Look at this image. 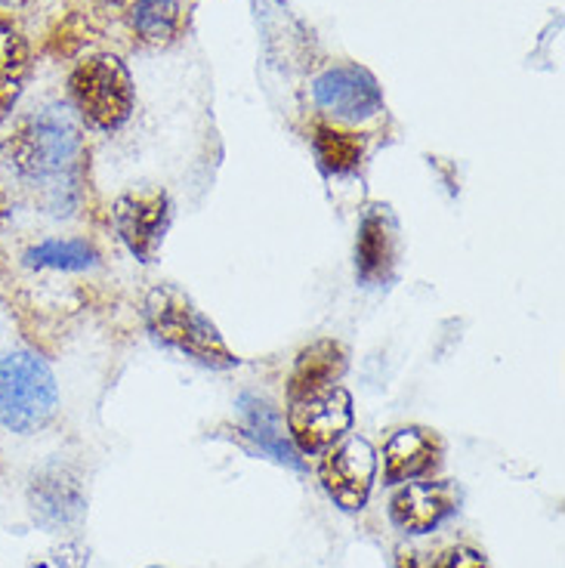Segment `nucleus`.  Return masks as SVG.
<instances>
[{
  "label": "nucleus",
  "mask_w": 565,
  "mask_h": 568,
  "mask_svg": "<svg viewBox=\"0 0 565 568\" xmlns=\"http://www.w3.org/2000/svg\"><path fill=\"white\" fill-rule=\"evenodd\" d=\"M180 19L183 13L176 0H137L128 13L133 34L149 47H168L180 31Z\"/></svg>",
  "instance_id": "nucleus-16"
},
{
  "label": "nucleus",
  "mask_w": 565,
  "mask_h": 568,
  "mask_svg": "<svg viewBox=\"0 0 565 568\" xmlns=\"http://www.w3.org/2000/svg\"><path fill=\"white\" fill-rule=\"evenodd\" d=\"M353 426V398L343 386H327L310 396L291 398L287 429L303 455H319L334 448Z\"/></svg>",
  "instance_id": "nucleus-5"
},
{
  "label": "nucleus",
  "mask_w": 565,
  "mask_h": 568,
  "mask_svg": "<svg viewBox=\"0 0 565 568\" xmlns=\"http://www.w3.org/2000/svg\"><path fill=\"white\" fill-rule=\"evenodd\" d=\"M26 78H29V43L13 26L0 22V121L13 112Z\"/></svg>",
  "instance_id": "nucleus-15"
},
{
  "label": "nucleus",
  "mask_w": 565,
  "mask_h": 568,
  "mask_svg": "<svg viewBox=\"0 0 565 568\" xmlns=\"http://www.w3.org/2000/svg\"><path fill=\"white\" fill-rule=\"evenodd\" d=\"M149 568H161V566H149Z\"/></svg>",
  "instance_id": "nucleus-21"
},
{
  "label": "nucleus",
  "mask_w": 565,
  "mask_h": 568,
  "mask_svg": "<svg viewBox=\"0 0 565 568\" xmlns=\"http://www.w3.org/2000/svg\"><path fill=\"white\" fill-rule=\"evenodd\" d=\"M343 371H346V349L337 341L312 343L297 355V365L287 381V398L310 396L327 386H337Z\"/></svg>",
  "instance_id": "nucleus-13"
},
{
  "label": "nucleus",
  "mask_w": 565,
  "mask_h": 568,
  "mask_svg": "<svg viewBox=\"0 0 565 568\" xmlns=\"http://www.w3.org/2000/svg\"><path fill=\"white\" fill-rule=\"evenodd\" d=\"M319 476H322L327 497L337 507L359 513L367 504L371 485H374V476H377V452L367 439L353 436V439L340 442L337 448L327 452Z\"/></svg>",
  "instance_id": "nucleus-6"
},
{
  "label": "nucleus",
  "mask_w": 565,
  "mask_h": 568,
  "mask_svg": "<svg viewBox=\"0 0 565 568\" xmlns=\"http://www.w3.org/2000/svg\"><path fill=\"white\" fill-rule=\"evenodd\" d=\"M59 405L53 371L41 355H3L0 362V424L13 433H38L53 420Z\"/></svg>",
  "instance_id": "nucleus-3"
},
{
  "label": "nucleus",
  "mask_w": 565,
  "mask_h": 568,
  "mask_svg": "<svg viewBox=\"0 0 565 568\" xmlns=\"http://www.w3.org/2000/svg\"><path fill=\"white\" fill-rule=\"evenodd\" d=\"M438 455H442V442L436 433H430L424 426L398 429L383 448V479L386 485L421 479L436 467Z\"/></svg>",
  "instance_id": "nucleus-12"
},
{
  "label": "nucleus",
  "mask_w": 565,
  "mask_h": 568,
  "mask_svg": "<svg viewBox=\"0 0 565 568\" xmlns=\"http://www.w3.org/2000/svg\"><path fill=\"white\" fill-rule=\"evenodd\" d=\"M430 568H488V562H485V556L470 547H448L445 554L430 562Z\"/></svg>",
  "instance_id": "nucleus-19"
},
{
  "label": "nucleus",
  "mask_w": 565,
  "mask_h": 568,
  "mask_svg": "<svg viewBox=\"0 0 565 568\" xmlns=\"http://www.w3.org/2000/svg\"><path fill=\"white\" fill-rule=\"evenodd\" d=\"M100 263L97 247L87 242H43L26 251V266L31 270L84 272Z\"/></svg>",
  "instance_id": "nucleus-17"
},
{
  "label": "nucleus",
  "mask_w": 565,
  "mask_h": 568,
  "mask_svg": "<svg viewBox=\"0 0 565 568\" xmlns=\"http://www.w3.org/2000/svg\"><path fill=\"white\" fill-rule=\"evenodd\" d=\"M312 97L325 112L346 118V121H365L383 105V93L377 78L362 65H337L315 78Z\"/></svg>",
  "instance_id": "nucleus-9"
},
{
  "label": "nucleus",
  "mask_w": 565,
  "mask_h": 568,
  "mask_svg": "<svg viewBox=\"0 0 565 568\" xmlns=\"http://www.w3.org/2000/svg\"><path fill=\"white\" fill-rule=\"evenodd\" d=\"M26 0H0V7H22Z\"/></svg>",
  "instance_id": "nucleus-20"
},
{
  "label": "nucleus",
  "mask_w": 565,
  "mask_h": 568,
  "mask_svg": "<svg viewBox=\"0 0 565 568\" xmlns=\"http://www.w3.org/2000/svg\"><path fill=\"white\" fill-rule=\"evenodd\" d=\"M114 229L121 242L140 263H152L158 244L164 239L170 223V201L161 192H133L114 201Z\"/></svg>",
  "instance_id": "nucleus-7"
},
{
  "label": "nucleus",
  "mask_w": 565,
  "mask_h": 568,
  "mask_svg": "<svg viewBox=\"0 0 565 568\" xmlns=\"http://www.w3.org/2000/svg\"><path fill=\"white\" fill-rule=\"evenodd\" d=\"M71 100L90 128L118 130L133 112L130 71L118 57H93L71 71Z\"/></svg>",
  "instance_id": "nucleus-4"
},
{
  "label": "nucleus",
  "mask_w": 565,
  "mask_h": 568,
  "mask_svg": "<svg viewBox=\"0 0 565 568\" xmlns=\"http://www.w3.org/2000/svg\"><path fill=\"white\" fill-rule=\"evenodd\" d=\"M239 408L241 417H244V433H248L263 452H269L279 464H287V467L294 469L303 467V460L297 457V452L284 442L279 414H275V408H272L269 402H263V398L256 396H241Z\"/></svg>",
  "instance_id": "nucleus-14"
},
{
  "label": "nucleus",
  "mask_w": 565,
  "mask_h": 568,
  "mask_svg": "<svg viewBox=\"0 0 565 568\" xmlns=\"http://www.w3.org/2000/svg\"><path fill=\"white\" fill-rule=\"evenodd\" d=\"M29 504L34 519L50 531L59 528L78 526L87 510L84 485L74 469L62 467V464H50L41 473L31 476L29 485Z\"/></svg>",
  "instance_id": "nucleus-8"
},
{
  "label": "nucleus",
  "mask_w": 565,
  "mask_h": 568,
  "mask_svg": "<svg viewBox=\"0 0 565 568\" xmlns=\"http://www.w3.org/2000/svg\"><path fill=\"white\" fill-rule=\"evenodd\" d=\"M457 504L461 495L452 483H411L393 497L390 516L408 535H430L457 510Z\"/></svg>",
  "instance_id": "nucleus-10"
},
{
  "label": "nucleus",
  "mask_w": 565,
  "mask_h": 568,
  "mask_svg": "<svg viewBox=\"0 0 565 568\" xmlns=\"http://www.w3.org/2000/svg\"><path fill=\"white\" fill-rule=\"evenodd\" d=\"M16 171L31 183H62L78 173L84 161V136L65 105L31 114L7 142Z\"/></svg>",
  "instance_id": "nucleus-1"
},
{
  "label": "nucleus",
  "mask_w": 565,
  "mask_h": 568,
  "mask_svg": "<svg viewBox=\"0 0 565 568\" xmlns=\"http://www.w3.org/2000/svg\"><path fill=\"white\" fill-rule=\"evenodd\" d=\"M396 266V223L386 207H367L355 239V272L365 284L386 282Z\"/></svg>",
  "instance_id": "nucleus-11"
},
{
  "label": "nucleus",
  "mask_w": 565,
  "mask_h": 568,
  "mask_svg": "<svg viewBox=\"0 0 565 568\" xmlns=\"http://www.w3.org/2000/svg\"><path fill=\"white\" fill-rule=\"evenodd\" d=\"M142 315H145L149 334L158 343L192 355L195 362L208 365V368L226 371L239 365V358L232 355L226 341L220 337L216 325H213L211 318H204L199 313V306L189 297H183L176 287L161 284L155 291H149Z\"/></svg>",
  "instance_id": "nucleus-2"
},
{
  "label": "nucleus",
  "mask_w": 565,
  "mask_h": 568,
  "mask_svg": "<svg viewBox=\"0 0 565 568\" xmlns=\"http://www.w3.org/2000/svg\"><path fill=\"white\" fill-rule=\"evenodd\" d=\"M312 145H315L319 164H322L327 173H353L355 168L362 164V155H365L362 140H355L353 133L325 128V124L315 128Z\"/></svg>",
  "instance_id": "nucleus-18"
}]
</instances>
